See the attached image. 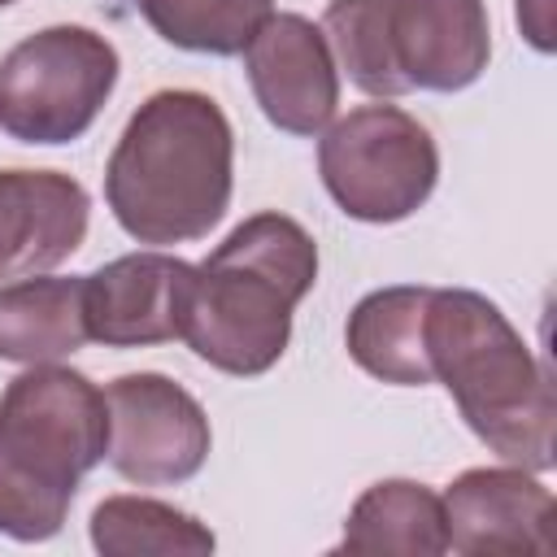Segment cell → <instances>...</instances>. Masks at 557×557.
I'll return each mask as SVG.
<instances>
[{
	"label": "cell",
	"mask_w": 557,
	"mask_h": 557,
	"mask_svg": "<svg viewBox=\"0 0 557 557\" xmlns=\"http://www.w3.org/2000/svg\"><path fill=\"white\" fill-rule=\"evenodd\" d=\"M109 400V466L139 487H170L200 474L209 461V418L200 400L157 374H122L104 387Z\"/></svg>",
	"instance_id": "obj_8"
},
{
	"label": "cell",
	"mask_w": 557,
	"mask_h": 557,
	"mask_svg": "<svg viewBox=\"0 0 557 557\" xmlns=\"http://www.w3.org/2000/svg\"><path fill=\"white\" fill-rule=\"evenodd\" d=\"M117 48L91 26H44L0 61V126L17 144H70L117 87Z\"/></svg>",
	"instance_id": "obj_6"
},
{
	"label": "cell",
	"mask_w": 557,
	"mask_h": 557,
	"mask_svg": "<svg viewBox=\"0 0 557 557\" xmlns=\"http://www.w3.org/2000/svg\"><path fill=\"white\" fill-rule=\"evenodd\" d=\"M518 26L531 48L553 52V0H518Z\"/></svg>",
	"instance_id": "obj_19"
},
{
	"label": "cell",
	"mask_w": 557,
	"mask_h": 557,
	"mask_svg": "<svg viewBox=\"0 0 557 557\" xmlns=\"http://www.w3.org/2000/svg\"><path fill=\"white\" fill-rule=\"evenodd\" d=\"M139 13L165 44L183 52L235 57L274 13V0H139Z\"/></svg>",
	"instance_id": "obj_17"
},
{
	"label": "cell",
	"mask_w": 557,
	"mask_h": 557,
	"mask_svg": "<svg viewBox=\"0 0 557 557\" xmlns=\"http://www.w3.org/2000/svg\"><path fill=\"white\" fill-rule=\"evenodd\" d=\"M339 553H405V557L448 553L440 496L413 479L370 483L344 518Z\"/></svg>",
	"instance_id": "obj_15"
},
{
	"label": "cell",
	"mask_w": 557,
	"mask_h": 557,
	"mask_svg": "<svg viewBox=\"0 0 557 557\" xmlns=\"http://www.w3.org/2000/svg\"><path fill=\"white\" fill-rule=\"evenodd\" d=\"M87 344L83 274H26L0 283V361L44 366Z\"/></svg>",
	"instance_id": "obj_14"
},
{
	"label": "cell",
	"mask_w": 557,
	"mask_h": 557,
	"mask_svg": "<svg viewBox=\"0 0 557 557\" xmlns=\"http://www.w3.org/2000/svg\"><path fill=\"white\" fill-rule=\"evenodd\" d=\"M196 265L170 252H126L83 274L87 339L104 348H152L183 339Z\"/></svg>",
	"instance_id": "obj_10"
},
{
	"label": "cell",
	"mask_w": 557,
	"mask_h": 557,
	"mask_svg": "<svg viewBox=\"0 0 557 557\" xmlns=\"http://www.w3.org/2000/svg\"><path fill=\"white\" fill-rule=\"evenodd\" d=\"M322 35L348 83L379 100L466 91L492 57L483 0H331Z\"/></svg>",
	"instance_id": "obj_4"
},
{
	"label": "cell",
	"mask_w": 557,
	"mask_h": 557,
	"mask_svg": "<svg viewBox=\"0 0 557 557\" xmlns=\"http://www.w3.org/2000/svg\"><path fill=\"white\" fill-rule=\"evenodd\" d=\"M422 344L431 383H444L461 422L509 466H557V387L496 300L470 287H431Z\"/></svg>",
	"instance_id": "obj_2"
},
{
	"label": "cell",
	"mask_w": 557,
	"mask_h": 557,
	"mask_svg": "<svg viewBox=\"0 0 557 557\" xmlns=\"http://www.w3.org/2000/svg\"><path fill=\"white\" fill-rule=\"evenodd\" d=\"M235 135L222 104L191 87L152 91L104 165V205L139 244L205 239L231 205Z\"/></svg>",
	"instance_id": "obj_1"
},
{
	"label": "cell",
	"mask_w": 557,
	"mask_h": 557,
	"mask_svg": "<svg viewBox=\"0 0 557 557\" xmlns=\"http://www.w3.org/2000/svg\"><path fill=\"white\" fill-rule=\"evenodd\" d=\"M431 287L418 283H396L366 292L344 326L348 357L379 383L396 387H426L431 366H426V344H422V318H426Z\"/></svg>",
	"instance_id": "obj_13"
},
{
	"label": "cell",
	"mask_w": 557,
	"mask_h": 557,
	"mask_svg": "<svg viewBox=\"0 0 557 557\" xmlns=\"http://www.w3.org/2000/svg\"><path fill=\"white\" fill-rule=\"evenodd\" d=\"M0 453L44 487L78 492L109 457V400L70 366H26L0 392Z\"/></svg>",
	"instance_id": "obj_7"
},
{
	"label": "cell",
	"mask_w": 557,
	"mask_h": 557,
	"mask_svg": "<svg viewBox=\"0 0 557 557\" xmlns=\"http://www.w3.org/2000/svg\"><path fill=\"white\" fill-rule=\"evenodd\" d=\"M9 4H17V0H0V9H9Z\"/></svg>",
	"instance_id": "obj_20"
},
{
	"label": "cell",
	"mask_w": 557,
	"mask_h": 557,
	"mask_svg": "<svg viewBox=\"0 0 557 557\" xmlns=\"http://www.w3.org/2000/svg\"><path fill=\"white\" fill-rule=\"evenodd\" d=\"M252 100L283 135H322L339 109V65L322 26L300 13H270L244 48Z\"/></svg>",
	"instance_id": "obj_9"
},
{
	"label": "cell",
	"mask_w": 557,
	"mask_h": 557,
	"mask_svg": "<svg viewBox=\"0 0 557 557\" xmlns=\"http://www.w3.org/2000/svg\"><path fill=\"white\" fill-rule=\"evenodd\" d=\"M313 283V235L287 213H252L196 265L183 344L222 374H265L287 352L292 309Z\"/></svg>",
	"instance_id": "obj_3"
},
{
	"label": "cell",
	"mask_w": 557,
	"mask_h": 557,
	"mask_svg": "<svg viewBox=\"0 0 557 557\" xmlns=\"http://www.w3.org/2000/svg\"><path fill=\"white\" fill-rule=\"evenodd\" d=\"M213 544L196 513L152 496H104L91 509V548L104 557H205Z\"/></svg>",
	"instance_id": "obj_16"
},
{
	"label": "cell",
	"mask_w": 557,
	"mask_h": 557,
	"mask_svg": "<svg viewBox=\"0 0 557 557\" xmlns=\"http://www.w3.org/2000/svg\"><path fill=\"white\" fill-rule=\"evenodd\" d=\"M318 174L339 213L387 226L418 213L440 183V148L431 131L396 104H361L318 139Z\"/></svg>",
	"instance_id": "obj_5"
},
{
	"label": "cell",
	"mask_w": 557,
	"mask_h": 557,
	"mask_svg": "<svg viewBox=\"0 0 557 557\" xmlns=\"http://www.w3.org/2000/svg\"><path fill=\"white\" fill-rule=\"evenodd\" d=\"M70 500L74 496H65L57 487H44L39 479H30L22 466H13L0 453V531L9 540H17V544L52 540L65 527Z\"/></svg>",
	"instance_id": "obj_18"
},
{
	"label": "cell",
	"mask_w": 557,
	"mask_h": 557,
	"mask_svg": "<svg viewBox=\"0 0 557 557\" xmlns=\"http://www.w3.org/2000/svg\"><path fill=\"white\" fill-rule=\"evenodd\" d=\"M91 200L61 170H0V278L48 274L87 235Z\"/></svg>",
	"instance_id": "obj_12"
},
{
	"label": "cell",
	"mask_w": 557,
	"mask_h": 557,
	"mask_svg": "<svg viewBox=\"0 0 557 557\" xmlns=\"http://www.w3.org/2000/svg\"><path fill=\"white\" fill-rule=\"evenodd\" d=\"M444 505V540L453 553H553V492L522 466L461 470Z\"/></svg>",
	"instance_id": "obj_11"
}]
</instances>
